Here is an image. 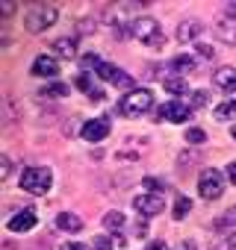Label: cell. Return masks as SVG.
Returning <instances> with one entry per match:
<instances>
[{"mask_svg":"<svg viewBox=\"0 0 236 250\" xmlns=\"http://www.w3.org/2000/svg\"><path fill=\"white\" fill-rule=\"evenodd\" d=\"M151 103H154V97H151L148 88H133V91H127L121 100H118V112H121L124 118H139V115H145L151 109Z\"/></svg>","mask_w":236,"mask_h":250,"instance_id":"cell-1","label":"cell"},{"mask_svg":"<svg viewBox=\"0 0 236 250\" xmlns=\"http://www.w3.org/2000/svg\"><path fill=\"white\" fill-rule=\"evenodd\" d=\"M133 36H136L142 44L154 47V50H160V47L165 44V36H163V30H160V21L151 18V15H145V18H139V21L133 24Z\"/></svg>","mask_w":236,"mask_h":250,"instance_id":"cell-2","label":"cell"},{"mask_svg":"<svg viewBox=\"0 0 236 250\" xmlns=\"http://www.w3.org/2000/svg\"><path fill=\"white\" fill-rule=\"evenodd\" d=\"M53 186V174L47 168H24L21 171V188L27 194H47Z\"/></svg>","mask_w":236,"mask_h":250,"instance_id":"cell-3","label":"cell"},{"mask_svg":"<svg viewBox=\"0 0 236 250\" xmlns=\"http://www.w3.org/2000/svg\"><path fill=\"white\" fill-rule=\"evenodd\" d=\"M53 21H56V9H53V6H45V3L30 6L27 15H24V27H27L30 33H42V30L53 27Z\"/></svg>","mask_w":236,"mask_h":250,"instance_id":"cell-4","label":"cell"},{"mask_svg":"<svg viewBox=\"0 0 236 250\" xmlns=\"http://www.w3.org/2000/svg\"><path fill=\"white\" fill-rule=\"evenodd\" d=\"M198 191H201V197H207V200H218L221 191H224V177H221V171H215V168L201 171V177H198Z\"/></svg>","mask_w":236,"mask_h":250,"instance_id":"cell-5","label":"cell"},{"mask_svg":"<svg viewBox=\"0 0 236 250\" xmlns=\"http://www.w3.org/2000/svg\"><path fill=\"white\" fill-rule=\"evenodd\" d=\"M133 209H136L142 218L160 215V212L165 209V197H163V194H136V197H133Z\"/></svg>","mask_w":236,"mask_h":250,"instance_id":"cell-6","label":"cell"},{"mask_svg":"<svg viewBox=\"0 0 236 250\" xmlns=\"http://www.w3.org/2000/svg\"><path fill=\"white\" fill-rule=\"evenodd\" d=\"M97 77H103V80H106L109 85H115V88H118V85H121V88H130V85H133V77H130L127 71L115 68V65H109V62H103V65H100ZM130 91H133V88H130Z\"/></svg>","mask_w":236,"mask_h":250,"instance_id":"cell-7","label":"cell"},{"mask_svg":"<svg viewBox=\"0 0 236 250\" xmlns=\"http://www.w3.org/2000/svg\"><path fill=\"white\" fill-rule=\"evenodd\" d=\"M212 33H215L218 42H224V44H236V15H221V18H215Z\"/></svg>","mask_w":236,"mask_h":250,"instance_id":"cell-8","label":"cell"},{"mask_svg":"<svg viewBox=\"0 0 236 250\" xmlns=\"http://www.w3.org/2000/svg\"><path fill=\"white\" fill-rule=\"evenodd\" d=\"M189 115H192V106L189 103H180V100H168L160 109V118H165L171 124H183V121H189Z\"/></svg>","mask_w":236,"mask_h":250,"instance_id":"cell-9","label":"cell"},{"mask_svg":"<svg viewBox=\"0 0 236 250\" xmlns=\"http://www.w3.org/2000/svg\"><path fill=\"white\" fill-rule=\"evenodd\" d=\"M6 227H9V232H30L36 227V212L33 209H21V212H15L6 221Z\"/></svg>","mask_w":236,"mask_h":250,"instance_id":"cell-10","label":"cell"},{"mask_svg":"<svg viewBox=\"0 0 236 250\" xmlns=\"http://www.w3.org/2000/svg\"><path fill=\"white\" fill-rule=\"evenodd\" d=\"M109 136V121L106 118H94V121H86L83 124V139L86 142H100Z\"/></svg>","mask_w":236,"mask_h":250,"instance_id":"cell-11","label":"cell"},{"mask_svg":"<svg viewBox=\"0 0 236 250\" xmlns=\"http://www.w3.org/2000/svg\"><path fill=\"white\" fill-rule=\"evenodd\" d=\"M56 71H59V65H56L53 56H47V53L36 56V62H33V77H56Z\"/></svg>","mask_w":236,"mask_h":250,"instance_id":"cell-12","label":"cell"},{"mask_svg":"<svg viewBox=\"0 0 236 250\" xmlns=\"http://www.w3.org/2000/svg\"><path fill=\"white\" fill-rule=\"evenodd\" d=\"M212 83H215L221 91H236V68H230V65L218 68V71L212 74Z\"/></svg>","mask_w":236,"mask_h":250,"instance_id":"cell-13","label":"cell"},{"mask_svg":"<svg viewBox=\"0 0 236 250\" xmlns=\"http://www.w3.org/2000/svg\"><path fill=\"white\" fill-rule=\"evenodd\" d=\"M198 36H201V24H198V21H183L180 30H177V42H180V44L195 42Z\"/></svg>","mask_w":236,"mask_h":250,"instance_id":"cell-14","label":"cell"},{"mask_svg":"<svg viewBox=\"0 0 236 250\" xmlns=\"http://www.w3.org/2000/svg\"><path fill=\"white\" fill-rule=\"evenodd\" d=\"M53 50H56L59 56H65V59H71V56L77 53V39H74V36H65V39H56V42H53Z\"/></svg>","mask_w":236,"mask_h":250,"instance_id":"cell-15","label":"cell"},{"mask_svg":"<svg viewBox=\"0 0 236 250\" xmlns=\"http://www.w3.org/2000/svg\"><path fill=\"white\" fill-rule=\"evenodd\" d=\"M56 227L65 229V232H80V229H83V221H80L77 215H71V212H62V215L56 218Z\"/></svg>","mask_w":236,"mask_h":250,"instance_id":"cell-16","label":"cell"},{"mask_svg":"<svg viewBox=\"0 0 236 250\" xmlns=\"http://www.w3.org/2000/svg\"><path fill=\"white\" fill-rule=\"evenodd\" d=\"M163 88L171 91V94H186L189 91L186 80H180V77H163Z\"/></svg>","mask_w":236,"mask_h":250,"instance_id":"cell-17","label":"cell"},{"mask_svg":"<svg viewBox=\"0 0 236 250\" xmlns=\"http://www.w3.org/2000/svg\"><path fill=\"white\" fill-rule=\"evenodd\" d=\"M103 227H106V229H112V232L118 235V232H121V227H124V215H121V212H106Z\"/></svg>","mask_w":236,"mask_h":250,"instance_id":"cell-18","label":"cell"},{"mask_svg":"<svg viewBox=\"0 0 236 250\" xmlns=\"http://www.w3.org/2000/svg\"><path fill=\"white\" fill-rule=\"evenodd\" d=\"M212 115H215V121H227V118H233V115H236V100H224L221 106L212 109Z\"/></svg>","mask_w":236,"mask_h":250,"instance_id":"cell-19","label":"cell"},{"mask_svg":"<svg viewBox=\"0 0 236 250\" xmlns=\"http://www.w3.org/2000/svg\"><path fill=\"white\" fill-rule=\"evenodd\" d=\"M171 68L180 71V74H189V71H195V59L192 56H177V59H171Z\"/></svg>","mask_w":236,"mask_h":250,"instance_id":"cell-20","label":"cell"},{"mask_svg":"<svg viewBox=\"0 0 236 250\" xmlns=\"http://www.w3.org/2000/svg\"><path fill=\"white\" fill-rule=\"evenodd\" d=\"M65 94H68V85H62V83H50L42 88V97H65Z\"/></svg>","mask_w":236,"mask_h":250,"instance_id":"cell-21","label":"cell"},{"mask_svg":"<svg viewBox=\"0 0 236 250\" xmlns=\"http://www.w3.org/2000/svg\"><path fill=\"white\" fill-rule=\"evenodd\" d=\"M189 212H192V200H189V197H183V194H180V197H177V203H174V218H177V221H180V218H186V215H189Z\"/></svg>","mask_w":236,"mask_h":250,"instance_id":"cell-22","label":"cell"},{"mask_svg":"<svg viewBox=\"0 0 236 250\" xmlns=\"http://www.w3.org/2000/svg\"><path fill=\"white\" fill-rule=\"evenodd\" d=\"M80 62H83V68H94V71H100V65H103L97 53H83V56H80Z\"/></svg>","mask_w":236,"mask_h":250,"instance_id":"cell-23","label":"cell"},{"mask_svg":"<svg viewBox=\"0 0 236 250\" xmlns=\"http://www.w3.org/2000/svg\"><path fill=\"white\" fill-rule=\"evenodd\" d=\"M236 224V206H230L221 218H218V229H224V227H233Z\"/></svg>","mask_w":236,"mask_h":250,"instance_id":"cell-24","label":"cell"},{"mask_svg":"<svg viewBox=\"0 0 236 250\" xmlns=\"http://www.w3.org/2000/svg\"><path fill=\"white\" fill-rule=\"evenodd\" d=\"M186 142L189 145H204L207 142V133L204 130H186Z\"/></svg>","mask_w":236,"mask_h":250,"instance_id":"cell-25","label":"cell"},{"mask_svg":"<svg viewBox=\"0 0 236 250\" xmlns=\"http://www.w3.org/2000/svg\"><path fill=\"white\" fill-rule=\"evenodd\" d=\"M112 244H115V241H112V238H106V235H97V238H94V244H92V247H94V250H112Z\"/></svg>","mask_w":236,"mask_h":250,"instance_id":"cell-26","label":"cell"},{"mask_svg":"<svg viewBox=\"0 0 236 250\" xmlns=\"http://www.w3.org/2000/svg\"><path fill=\"white\" fill-rule=\"evenodd\" d=\"M77 85H80L86 94H92V91H94V85H92V80H89L86 74H80V77H77Z\"/></svg>","mask_w":236,"mask_h":250,"instance_id":"cell-27","label":"cell"},{"mask_svg":"<svg viewBox=\"0 0 236 250\" xmlns=\"http://www.w3.org/2000/svg\"><path fill=\"white\" fill-rule=\"evenodd\" d=\"M59 250H89L86 244H80V241H62V247Z\"/></svg>","mask_w":236,"mask_h":250,"instance_id":"cell-28","label":"cell"},{"mask_svg":"<svg viewBox=\"0 0 236 250\" xmlns=\"http://www.w3.org/2000/svg\"><path fill=\"white\" fill-rule=\"evenodd\" d=\"M6 177H9V156L0 159V180H6Z\"/></svg>","mask_w":236,"mask_h":250,"instance_id":"cell-29","label":"cell"},{"mask_svg":"<svg viewBox=\"0 0 236 250\" xmlns=\"http://www.w3.org/2000/svg\"><path fill=\"white\" fill-rule=\"evenodd\" d=\"M207 103V91H195L192 94V106H204Z\"/></svg>","mask_w":236,"mask_h":250,"instance_id":"cell-30","label":"cell"},{"mask_svg":"<svg viewBox=\"0 0 236 250\" xmlns=\"http://www.w3.org/2000/svg\"><path fill=\"white\" fill-rule=\"evenodd\" d=\"M136 235H139V238L148 235V221H139V224H136Z\"/></svg>","mask_w":236,"mask_h":250,"instance_id":"cell-31","label":"cell"},{"mask_svg":"<svg viewBox=\"0 0 236 250\" xmlns=\"http://www.w3.org/2000/svg\"><path fill=\"white\" fill-rule=\"evenodd\" d=\"M227 180L236 186V162H230V165H227Z\"/></svg>","mask_w":236,"mask_h":250,"instance_id":"cell-32","label":"cell"},{"mask_svg":"<svg viewBox=\"0 0 236 250\" xmlns=\"http://www.w3.org/2000/svg\"><path fill=\"white\" fill-rule=\"evenodd\" d=\"M198 53H201V56H207V59H210V56H212V47H210V44H198Z\"/></svg>","mask_w":236,"mask_h":250,"instance_id":"cell-33","label":"cell"},{"mask_svg":"<svg viewBox=\"0 0 236 250\" xmlns=\"http://www.w3.org/2000/svg\"><path fill=\"white\" fill-rule=\"evenodd\" d=\"M148 250H168V244H165V241H151Z\"/></svg>","mask_w":236,"mask_h":250,"instance_id":"cell-34","label":"cell"},{"mask_svg":"<svg viewBox=\"0 0 236 250\" xmlns=\"http://www.w3.org/2000/svg\"><path fill=\"white\" fill-rule=\"evenodd\" d=\"M112 241H115V244H118V247H127V244H130V241H127V238H124V235H121V232H118V235H115V238H112Z\"/></svg>","mask_w":236,"mask_h":250,"instance_id":"cell-35","label":"cell"},{"mask_svg":"<svg viewBox=\"0 0 236 250\" xmlns=\"http://www.w3.org/2000/svg\"><path fill=\"white\" fill-rule=\"evenodd\" d=\"M227 250H236V232H233V235L227 238Z\"/></svg>","mask_w":236,"mask_h":250,"instance_id":"cell-36","label":"cell"},{"mask_svg":"<svg viewBox=\"0 0 236 250\" xmlns=\"http://www.w3.org/2000/svg\"><path fill=\"white\" fill-rule=\"evenodd\" d=\"M230 136H233V139H236V127H230Z\"/></svg>","mask_w":236,"mask_h":250,"instance_id":"cell-37","label":"cell"}]
</instances>
